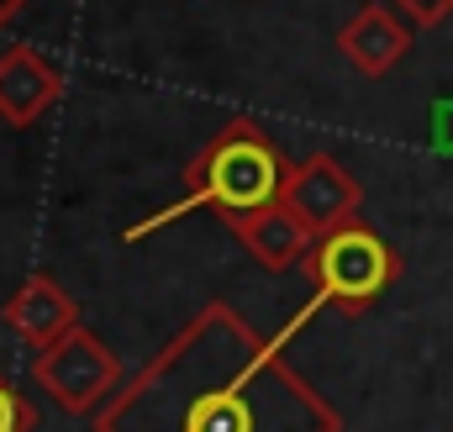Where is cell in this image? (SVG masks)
<instances>
[{"instance_id":"6da1fadb","label":"cell","mask_w":453,"mask_h":432,"mask_svg":"<svg viewBox=\"0 0 453 432\" xmlns=\"http://www.w3.org/2000/svg\"><path fill=\"white\" fill-rule=\"evenodd\" d=\"M96 432H342V417L280 343L211 301L101 406Z\"/></svg>"},{"instance_id":"7a4b0ae2","label":"cell","mask_w":453,"mask_h":432,"mask_svg":"<svg viewBox=\"0 0 453 432\" xmlns=\"http://www.w3.org/2000/svg\"><path fill=\"white\" fill-rule=\"evenodd\" d=\"M285 174L290 169H285V158H280V148L269 143L264 127L226 121L222 132L201 148V158L185 169V201L169 206V212H158V216H148L142 227H132V237L164 227L169 216H180V212H217L232 227L237 216L274 206L280 190H285Z\"/></svg>"},{"instance_id":"3957f363","label":"cell","mask_w":453,"mask_h":432,"mask_svg":"<svg viewBox=\"0 0 453 432\" xmlns=\"http://www.w3.org/2000/svg\"><path fill=\"white\" fill-rule=\"evenodd\" d=\"M306 274L317 285V301H327V306H338L348 317H358V312H369L395 285L401 258H395V248L374 227L348 221V227H338V232H327V237L311 243Z\"/></svg>"},{"instance_id":"277c9868","label":"cell","mask_w":453,"mask_h":432,"mask_svg":"<svg viewBox=\"0 0 453 432\" xmlns=\"http://www.w3.org/2000/svg\"><path fill=\"white\" fill-rule=\"evenodd\" d=\"M32 380L48 390V401H58L69 417H90L127 385V369L111 348L101 343V332L74 327L69 337H58L53 348H42L32 359Z\"/></svg>"},{"instance_id":"5b68a950","label":"cell","mask_w":453,"mask_h":432,"mask_svg":"<svg viewBox=\"0 0 453 432\" xmlns=\"http://www.w3.org/2000/svg\"><path fill=\"white\" fill-rule=\"evenodd\" d=\"M280 201L311 227V237H327V232H338V227H348V221H358L364 185L342 169L333 153H311V158L290 164Z\"/></svg>"},{"instance_id":"8992f818","label":"cell","mask_w":453,"mask_h":432,"mask_svg":"<svg viewBox=\"0 0 453 432\" xmlns=\"http://www.w3.org/2000/svg\"><path fill=\"white\" fill-rule=\"evenodd\" d=\"M338 53L364 80H385L411 53V21H401L390 5L369 0V5L353 11V21L338 32Z\"/></svg>"},{"instance_id":"52a82bcc","label":"cell","mask_w":453,"mask_h":432,"mask_svg":"<svg viewBox=\"0 0 453 432\" xmlns=\"http://www.w3.org/2000/svg\"><path fill=\"white\" fill-rule=\"evenodd\" d=\"M5 327L27 343V348H53L58 337H69L80 327V306L74 296L53 280V274H27L16 285V296L5 301Z\"/></svg>"},{"instance_id":"ba28073f","label":"cell","mask_w":453,"mask_h":432,"mask_svg":"<svg viewBox=\"0 0 453 432\" xmlns=\"http://www.w3.org/2000/svg\"><path fill=\"white\" fill-rule=\"evenodd\" d=\"M58 96H64V74L32 42H11L0 53V121L32 127Z\"/></svg>"},{"instance_id":"9c48e42d","label":"cell","mask_w":453,"mask_h":432,"mask_svg":"<svg viewBox=\"0 0 453 432\" xmlns=\"http://www.w3.org/2000/svg\"><path fill=\"white\" fill-rule=\"evenodd\" d=\"M232 237L248 248V258L253 264H264L269 274H285V269H296V264H306L311 258V227L301 221V216L290 212L285 201H274V206H264V212H248L232 221Z\"/></svg>"},{"instance_id":"30bf717a","label":"cell","mask_w":453,"mask_h":432,"mask_svg":"<svg viewBox=\"0 0 453 432\" xmlns=\"http://www.w3.org/2000/svg\"><path fill=\"white\" fill-rule=\"evenodd\" d=\"M37 428V412H32V401L0 374V432H32Z\"/></svg>"},{"instance_id":"8fae6325","label":"cell","mask_w":453,"mask_h":432,"mask_svg":"<svg viewBox=\"0 0 453 432\" xmlns=\"http://www.w3.org/2000/svg\"><path fill=\"white\" fill-rule=\"evenodd\" d=\"M395 11H401L411 27H443L453 16V0H395Z\"/></svg>"},{"instance_id":"7c38bea8","label":"cell","mask_w":453,"mask_h":432,"mask_svg":"<svg viewBox=\"0 0 453 432\" xmlns=\"http://www.w3.org/2000/svg\"><path fill=\"white\" fill-rule=\"evenodd\" d=\"M21 5H27V0H0V32H5V21H11V16H16Z\"/></svg>"}]
</instances>
